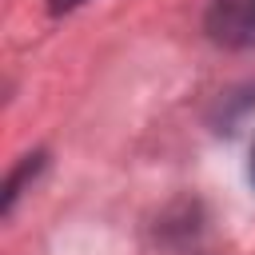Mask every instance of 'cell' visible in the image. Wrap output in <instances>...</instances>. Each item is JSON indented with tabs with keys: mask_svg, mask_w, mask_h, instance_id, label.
I'll return each mask as SVG.
<instances>
[{
	"mask_svg": "<svg viewBox=\"0 0 255 255\" xmlns=\"http://www.w3.org/2000/svg\"><path fill=\"white\" fill-rule=\"evenodd\" d=\"M207 28L219 44H255V0H215Z\"/></svg>",
	"mask_w": 255,
	"mask_h": 255,
	"instance_id": "6da1fadb",
	"label": "cell"
},
{
	"mask_svg": "<svg viewBox=\"0 0 255 255\" xmlns=\"http://www.w3.org/2000/svg\"><path fill=\"white\" fill-rule=\"evenodd\" d=\"M76 4H84V0H52V12H72Z\"/></svg>",
	"mask_w": 255,
	"mask_h": 255,
	"instance_id": "7a4b0ae2",
	"label": "cell"
},
{
	"mask_svg": "<svg viewBox=\"0 0 255 255\" xmlns=\"http://www.w3.org/2000/svg\"><path fill=\"white\" fill-rule=\"evenodd\" d=\"M251 179H255V151H251Z\"/></svg>",
	"mask_w": 255,
	"mask_h": 255,
	"instance_id": "3957f363",
	"label": "cell"
}]
</instances>
